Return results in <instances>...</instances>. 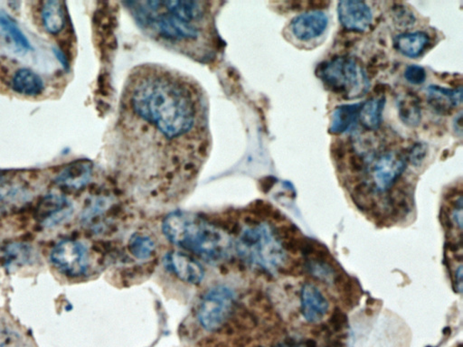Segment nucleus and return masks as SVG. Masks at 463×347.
Returning a JSON list of instances; mask_svg holds the SVG:
<instances>
[{
	"mask_svg": "<svg viewBox=\"0 0 463 347\" xmlns=\"http://www.w3.org/2000/svg\"><path fill=\"white\" fill-rule=\"evenodd\" d=\"M211 149L208 99L196 80L156 63L129 72L112 132L119 174L164 191L193 181Z\"/></svg>",
	"mask_w": 463,
	"mask_h": 347,
	"instance_id": "f257e3e1",
	"label": "nucleus"
},
{
	"mask_svg": "<svg viewBox=\"0 0 463 347\" xmlns=\"http://www.w3.org/2000/svg\"><path fill=\"white\" fill-rule=\"evenodd\" d=\"M215 2H128L133 18L147 35L191 59L208 63L220 51Z\"/></svg>",
	"mask_w": 463,
	"mask_h": 347,
	"instance_id": "f03ea898",
	"label": "nucleus"
},
{
	"mask_svg": "<svg viewBox=\"0 0 463 347\" xmlns=\"http://www.w3.org/2000/svg\"><path fill=\"white\" fill-rule=\"evenodd\" d=\"M169 242L210 265H218L231 255L234 242L228 233L195 213L175 211L162 222Z\"/></svg>",
	"mask_w": 463,
	"mask_h": 347,
	"instance_id": "7ed1b4c3",
	"label": "nucleus"
},
{
	"mask_svg": "<svg viewBox=\"0 0 463 347\" xmlns=\"http://www.w3.org/2000/svg\"><path fill=\"white\" fill-rule=\"evenodd\" d=\"M235 249L245 263L267 274L284 268L287 260L277 230L264 222L245 225L240 232Z\"/></svg>",
	"mask_w": 463,
	"mask_h": 347,
	"instance_id": "20e7f679",
	"label": "nucleus"
},
{
	"mask_svg": "<svg viewBox=\"0 0 463 347\" xmlns=\"http://www.w3.org/2000/svg\"><path fill=\"white\" fill-rule=\"evenodd\" d=\"M316 75L329 90L346 100L361 98L371 88L361 63L348 56H336L319 63Z\"/></svg>",
	"mask_w": 463,
	"mask_h": 347,
	"instance_id": "39448f33",
	"label": "nucleus"
},
{
	"mask_svg": "<svg viewBox=\"0 0 463 347\" xmlns=\"http://www.w3.org/2000/svg\"><path fill=\"white\" fill-rule=\"evenodd\" d=\"M235 306V293L228 286L218 285L210 289L200 300L198 319L206 331L221 329L231 318Z\"/></svg>",
	"mask_w": 463,
	"mask_h": 347,
	"instance_id": "423d86ee",
	"label": "nucleus"
},
{
	"mask_svg": "<svg viewBox=\"0 0 463 347\" xmlns=\"http://www.w3.org/2000/svg\"><path fill=\"white\" fill-rule=\"evenodd\" d=\"M50 260L63 274L78 278L89 269V252L83 243L75 240H64L54 247Z\"/></svg>",
	"mask_w": 463,
	"mask_h": 347,
	"instance_id": "0eeeda50",
	"label": "nucleus"
},
{
	"mask_svg": "<svg viewBox=\"0 0 463 347\" xmlns=\"http://www.w3.org/2000/svg\"><path fill=\"white\" fill-rule=\"evenodd\" d=\"M406 169L405 155L388 151L378 156L371 166V183L374 191L388 192L398 183Z\"/></svg>",
	"mask_w": 463,
	"mask_h": 347,
	"instance_id": "6e6552de",
	"label": "nucleus"
},
{
	"mask_svg": "<svg viewBox=\"0 0 463 347\" xmlns=\"http://www.w3.org/2000/svg\"><path fill=\"white\" fill-rule=\"evenodd\" d=\"M339 23L348 31L366 32L371 28L374 16L365 1L343 0L338 4Z\"/></svg>",
	"mask_w": 463,
	"mask_h": 347,
	"instance_id": "1a4fd4ad",
	"label": "nucleus"
},
{
	"mask_svg": "<svg viewBox=\"0 0 463 347\" xmlns=\"http://www.w3.org/2000/svg\"><path fill=\"white\" fill-rule=\"evenodd\" d=\"M166 270L176 278L191 285H199L205 278V270L191 255L181 252H169L163 260Z\"/></svg>",
	"mask_w": 463,
	"mask_h": 347,
	"instance_id": "9d476101",
	"label": "nucleus"
},
{
	"mask_svg": "<svg viewBox=\"0 0 463 347\" xmlns=\"http://www.w3.org/2000/svg\"><path fill=\"white\" fill-rule=\"evenodd\" d=\"M93 164L90 160L79 159L65 166L56 176L55 183L66 192H79L91 182Z\"/></svg>",
	"mask_w": 463,
	"mask_h": 347,
	"instance_id": "9b49d317",
	"label": "nucleus"
},
{
	"mask_svg": "<svg viewBox=\"0 0 463 347\" xmlns=\"http://www.w3.org/2000/svg\"><path fill=\"white\" fill-rule=\"evenodd\" d=\"M329 25L328 16L321 10H309L292 20L291 31L299 41L307 42L324 34Z\"/></svg>",
	"mask_w": 463,
	"mask_h": 347,
	"instance_id": "f8f14e48",
	"label": "nucleus"
},
{
	"mask_svg": "<svg viewBox=\"0 0 463 347\" xmlns=\"http://www.w3.org/2000/svg\"><path fill=\"white\" fill-rule=\"evenodd\" d=\"M73 210L72 203L68 198L51 193L39 202L36 217L43 225L51 227L69 218Z\"/></svg>",
	"mask_w": 463,
	"mask_h": 347,
	"instance_id": "ddd939ff",
	"label": "nucleus"
},
{
	"mask_svg": "<svg viewBox=\"0 0 463 347\" xmlns=\"http://www.w3.org/2000/svg\"><path fill=\"white\" fill-rule=\"evenodd\" d=\"M329 310V303L317 286L305 283L301 289V312L309 323L321 321Z\"/></svg>",
	"mask_w": 463,
	"mask_h": 347,
	"instance_id": "4468645a",
	"label": "nucleus"
},
{
	"mask_svg": "<svg viewBox=\"0 0 463 347\" xmlns=\"http://www.w3.org/2000/svg\"><path fill=\"white\" fill-rule=\"evenodd\" d=\"M429 105L441 114H449L462 103V87L455 89L445 88L438 85H430L426 89Z\"/></svg>",
	"mask_w": 463,
	"mask_h": 347,
	"instance_id": "2eb2a0df",
	"label": "nucleus"
},
{
	"mask_svg": "<svg viewBox=\"0 0 463 347\" xmlns=\"http://www.w3.org/2000/svg\"><path fill=\"white\" fill-rule=\"evenodd\" d=\"M29 198V190L24 183L0 174V208H16L28 202Z\"/></svg>",
	"mask_w": 463,
	"mask_h": 347,
	"instance_id": "dca6fc26",
	"label": "nucleus"
},
{
	"mask_svg": "<svg viewBox=\"0 0 463 347\" xmlns=\"http://www.w3.org/2000/svg\"><path fill=\"white\" fill-rule=\"evenodd\" d=\"M395 48L403 55L409 58H417L427 49L430 38L427 33L416 31L404 33L396 36Z\"/></svg>",
	"mask_w": 463,
	"mask_h": 347,
	"instance_id": "f3484780",
	"label": "nucleus"
},
{
	"mask_svg": "<svg viewBox=\"0 0 463 347\" xmlns=\"http://www.w3.org/2000/svg\"><path fill=\"white\" fill-rule=\"evenodd\" d=\"M11 86L13 91L25 96H38L45 90L41 76L28 68L20 69L15 73Z\"/></svg>",
	"mask_w": 463,
	"mask_h": 347,
	"instance_id": "a211bd4d",
	"label": "nucleus"
},
{
	"mask_svg": "<svg viewBox=\"0 0 463 347\" xmlns=\"http://www.w3.org/2000/svg\"><path fill=\"white\" fill-rule=\"evenodd\" d=\"M361 103L343 105L336 107L332 113L329 132L339 135L348 132L358 122Z\"/></svg>",
	"mask_w": 463,
	"mask_h": 347,
	"instance_id": "6ab92c4d",
	"label": "nucleus"
},
{
	"mask_svg": "<svg viewBox=\"0 0 463 347\" xmlns=\"http://www.w3.org/2000/svg\"><path fill=\"white\" fill-rule=\"evenodd\" d=\"M43 26L50 35H58L65 28L66 18L64 3L50 0L43 4L41 10Z\"/></svg>",
	"mask_w": 463,
	"mask_h": 347,
	"instance_id": "aec40b11",
	"label": "nucleus"
},
{
	"mask_svg": "<svg viewBox=\"0 0 463 347\" xmlns=\"http://www.w3.org/2000/svg\"><path fill=\"white\" fill-rule=\"evenodd\" d=\"M385 105V95L372 97L364 103H361L358 117L361 125L368 130H376L380 128Z\"/></svg>",
	"mask_w": 463,
	"mask_h": 347,
	"instance_id": "412c9836",
	"label": "nucleus"
},
{
	"mask_svg": "<svg viewBox=\"0 0 463 347\" xmlns=\"http://www.w3.org/2000/svg\"><path fill=\"white\" fill-rule=\"evenodd\" d=\"M398 111L400 119L408 127H417L421 122L422 110L418 96L414 92H405L398 99Z\"/></svg>",
	"mask_w": 463,
	"mask_h": 347,
	"instance_id": "4be33fe9",
	"label": "nucleus"
},
{
	"mask_svg": "<svg viewBox=\"0 0 463 347\" xmlns=\"http://www.w3.org/2000/svg\"><path fill=\"white\" fill-rule=\"evenodd\" d=\"M36 253L31 245L26 243L14 242L6 245L4 259L9 267H22L34 262Z\"/></svg>",
	"mask_w": 463,
	"mask_h": 347,
	"instance_id": "5701e85b",
	"label": "nucleus"
},
{
	"mask_svg": "<svg viewBox=\"0 0 463 347\" xmlns=\"http://www.w3.org/2000/svg\"><path fill=\"white\" fill-rule=\"evenodd\" d=\"M128 251L137 260L151 259L156 253V243L151 236L137 232L129 237Z\"/></svg>",
	"mask_w": 463,
	"mask_h": 347,
	"instance_id": "b1692460",
	"label": "nucleus"
},
{
	"mask_svg": "<svg viewBox=\"0 0 463 347\" xmlns=\"http://www.w3.org/2000/svg\"><path fill=\"white\" fill-rule=\"evenodd\" d=\"M0 26L13 40L16 48L26 52L32 49L31 43L24 33L19 28L14 19L10 18L5 12H0Z\"/></svg>",
	"mask_w": 463,
	"mask_h": 347,
	"instance_id": "393cba45",
	"label": "nucleus"
},
{
	"mask_svg": "<svg viewBox=\"0 0 463 347\" xmlns=\"http://www.w3.org/2000/svg\"><path fill=\"white\" fill-rule=\"evenodd\" d=\"M393 18L395 24L402 28H409L415 21L414 14L406 6L398 4L393 9Z\"/></svg>",
	"mask_w": 463,
	"mask_h": 347,
	"instance_id": "a878e982",
	"label": "nucleus"
},
{
	"mask_svg": "<svg viewBox=\"0 0 463 347\" xmlns=\"http://www.w3.org/2000/svg\"><path fill=\"white\" fill-rule=\"evenodd\" d=\"M427 146L424 143H415L408 149L406 156L405 155L406 161H409L415 166H421L427 155Z\"/></svg>",
	"mask_w": 463,
	"mask_h": 347,
	"instance_id": "bb28decb",
	"label": "nucleus"
},
{
	"mask_svg": "<svg viewBox=\"0 0 463 347\" xmlns=\"http://www.w3.org/2000/svg\"><path fill=\"white\" fill-rule=\"evenodd\" d=\"M328 326L333 333H341L348 326V316L341 309L336 308L329 320Z\"/></svg>",
	"mask_w": 463,
	"mask_h": 347,
	"instance_id": "cd10ccee",
	"label": "nucleus"
},
{
	"mask_svg": "<svg viewBox=\"0 0 463 347\" xmlns=\"http://www.w3.org/2000/svg\"><path fill=\"white\" fill-rule=\"evenodd\" d=\"M405 78L411 85H420L424 83L426 80V72L422 66L411 65L406 68Z\"/></svg>",
	"mask_w": 463,
	"mask_h": 347,
	"instance_id": "c85d7f7f",
	"label": "nucleus"
},
{
	"mask_svg": "<svg viewBox=\"0 0 463 347\" xmlns=\"http://www.w3.org/2000/svg\"><path fill=\"white\" fill-rule=\"evenodd\" d=\"M14 340L12 338L8 326L0 319V347H10Z\"/></svg>",
	"mask_w": 463,
	"mask_h": 347,
	"instance_id": "c756f323",
	"label": "nucleus"
},
{
	"mask_svg": "<svg viewBox=\"0 0 463 347\" xmlns=\"http://www.w3.org/2000/svg\"><path fill=\"white\" fill-rule=\"evenodd\" d=\"M348 165L352 171L355 173L362 172L366 168L364 159L358 154L349 156Z\"/></svg>",
	"mask_w": 463,
	"mask_h": 347,
	"instance_id": "7c9ffc66",
	"label": "nucleus"
},
{
	"mask_svg": "<svg viewBox=\"0 0 463 347\" xmlns=\"http://www.w3.org/2000/svg\"><path fill=\"white\" fill-rule=\"evenodd\" d=\"M54 53L56 58H58L60 63H62V65L64 66V68L68 69L69 68V63L68 58H66L65 53H63L61 50H59L58 48H54Z\"/></svg>",
	"mask_w": 463,
	"mask_h": 347,
	"instance_id": "2f4dec72",
	"label": "nucleus"
},
{
	"mask_svg": "<svg viewBox=\"0 0 463 347\" xmlns=\"http://www.w3.org/2000/svg\"><path fill=\"white\" fill-rule=\"evenodd\" d=\"M462 112H459L458 115H456L454 121V129L456 132H458L459 137H462Z\"/></svg>",
	"mask_w": 463,
	"mask_h": 347,
	"instance_id": "473e14b6",
	"label": "nucleus"
},
{
	"mask_svg": "<svg viewBox=\"0 0 463 347\" xmlns=\"http://www.w3.org/2000/svg\"><path fill=\"white\" fill-rule=\"evenodd\" d=\"M305 347H318L317 342L313 339H307L304 343Z\"/></svg>",
	"mask_w": 463,
	"mask_h": 347,
	"instance_id": "72a5a7b5",
	"label": "nucleus"
}]
</instances>
